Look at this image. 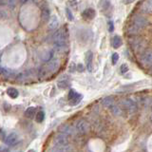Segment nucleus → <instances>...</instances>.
I'll use <instances>...</instances> for the list:
<instances>
[{
	"mask_svg": "<svg viewBox=\"0 0 152 152\" xmlns=\"http://www.w3.org/2000/svg\"><path fill=\"white\" fill-rule=\"evenodd\" d=\"M131 22H132L131 24H133V25L139 28H144L149 25L148 20L139 13H136L131 17Z\"/></svg>",
	"mask_w": 152,
	"mask_h": 152,
	"instance_id": "obj_1",
	"label": "nucleus"
},
{
	"mask_svg": "<svg viewBox=\"0 0 152 152\" xmlns=\"http://www.w3.org/2000/svg\"><path fill=\"white\" fill-rule=\"evenodd\" d=\"M129 45L133 50L138 52L144 50V48L145 47V42L142 39H141V38H138L137 36H133L130 37L129 39Z\"/></svg>",
	"mask_w": 152,
	"mask_h": 152,
	"instance_id": "obj_2",
	"label": "nucleus"
},
{
	"mask_svg": "<svg viewBox=\"0 0 152 152\" xmlns=\"http://www.w3.org/2000/svg\"><path fill=\"white\" fill-rule=\"evenodd\" d=\"M140 61L144 66L152 65V50L147 49L142 51L140 56Z\"/></svg>",
	"mask_w": 152,
	"mask_h": 152,
	"instance_id": "obj_3",
	"label": "nucleus"
},
{
	"mask_svg": "<svg viewBox=\"0 0 152 152\" xmlns=\"http://www.w3.org/2000/svg\"><path fill=\"white\" fill-rule=\"evenodd\" d=\"M122 104H123V107H125L128 112H130V113L136 112L137 109H138L136 103L133 101L132 99H130V98L124 99L123 101H122Z\"/></svg>",
	"mask_w": 152,
	"mask_h": 152,
	"instance_id": "obj_4",
	"label": "nucleus"
},
{
	"mask_svg": "<svg viewBox=\"0 0 152 152\" xmlns=\"http://www.w3.org/2000/svg\"><path fill=\"white\" fill-rule=\"evenodd\" d=\"M76 129L79 133L81 134H85V133H87L89 129V125L87 121L85 120H80L78 121L77 125H76Z\"/></svg>",
	"mask_w": 152,
	"mask_h": 152,
	"instance_id": "obj_5",
	"label": "nucleus"
},
{
	"mask_svg": "<svg viewBox=\"0 0 152 152\" xmlns=\"http://www.w3.org/2000/svg\"><path fill=\"white\" fill-rule=\"evenodd\" d=\"M19 141V136L16 134V133H11V134H9L7 137H6V139H5V142H6V144L8 145H15L17 142Z\"/></svg>",
	"mask_w": 152,
	"mask_h": 152,
	"instance_id": "obj_6",
	"label": "nucleus"
},
{
	"mask_svg": "<svg viewBox=\"0 0 152 152\" xmlns=\"http://www.w3.org/2000/svg\"><path fill=\"white\" fill-rule=\"evenodd\" d=\"M54 54L53 50H46L40 54V58L43 62H50Z\"/></svg>",
	"mask_w": 152,
	"mask_h": 152,
	"instance_id": "obj_7",
	"label": "nucleus"
},
{
	"mask_svg": "<svg viewBox=\"0 0 152 152\" xmlns=\"http://www.w3.org/2000/svg\"><path fill=\"white\" fill-rule=\"evenodd\" d=\"M59 66H60L59 61L57 59H53L48 63V65L46 66V69H48L49 72H54V71H56L59 69Z\"/></svg>",
	"mask_w": 152,
	"mask_h": 152,
	"instance_id": "obj_8",
	"label": "nucleus"
},
{
	"mask_svg": "<svg viewBox=\"0 0 152 152\" xmlns=\"http://www.w3.org/2000/svg\"><path fill=\"white\" fill-rule=\"evenodd\" d=\"M141 11L145 13H152V0H145L141 5Z\"/></svg>",
	"mask_w": 152,
	"mask_h": 152,
	"instance_id": "obj_9",
	"label": "nucleus"
},
{
	"mask_svg": "<svg viewBox=\"0 0 152 152\" xmlns=\"http://www.w3.org/2000/svg\"><path fill=\"white\" fill-rule=\"evenodd\" d=\"M92 60H93V54L91 51H88L86 53V65H87V69L89 72H91L93 69V65H92Z\"/></svg>",
	"mask_w": 152,
	"mask_h": 152,
	"instance_id": "obj_10",
	"label": "nucleus"
},
{
	"mask_svg": "<svg viewBox=\"0 0 152 152\" xmlns=\"http://www.w3.org/2000/svg\"><path fill=\"white\" fill-rule=\"evenodd\" d=\"M139 31H140L139 28H137L136 26L133 25V24H131V25L127 27L126 33L129 37H133V36H137V34L139 33Z\"/></svg>",
	"mask_w": 152,
	"mask_h": 152,
	"instance_id": "obj_11",
	"label": "nucleus"
},
{
	"mask_svg": "<svg viewBox=\"0 0 152 152\" xmlns=\"http://www.w3.org/2000/svg\"><path fill=\"white\" fill-rule=\"evenodd\" d=\"M95 14H96V12H95L94 10L91 9V8H89V9L85 10V11L82 12V16L85 19H88V20H91V19H93L95 17Z\"/></svg>",
	"mask_w": 152,
	"mask_h": 152,
	"instance_id": "obj_12",
	"label": "nucleus"
},
{
	"mask_svg": "<svg viewBox=\"0 0 152 152\" xmlns=\"http://www.w3.org/2000/svg\"><path fill=\"white\" fill-rule=\"evenodd\" d=\"M58 25H59V21H58V19H57V17L56 16H52L50 19L48 27H49L50 31H55L56 28H58Z\"/></svg>",
	"mask_w": 152,
	"mask_h": 152,
	"instance_id": "obj_13",
	"label": "nucleus"
},
{
	"mask_svg": "<svg viewBox=\"0 0 152 152\" xmlns=\"http://www.w3.org/2000/svg\"><path fill=\"white\" fill-rule=\"evenodd\" d=\"M41 19H42V21L44 22V23H47L48 21H50V12L49 7L44 9V10H42V12H41Z\"/></svg>",
	"mask_w": 152,
	"mask_h": 152,
	"instance_id": "obj_14",
	"label": "nucleus"
},
{
	"mask_svg": "<svg viewBox=\"0 0 152 152\" xmlns=\"http://www.w3.org/2000/svg\"><path fill=\"white\" fill-rule=\"evenodd\" d=\"M36 115V108L35 107H28L25 111V117L28 119H32Z\"/></svg>",
	"mask_w": 152,
	"mask_h": 152,
	"instance_id": "obj_15",
	"label": "nucleus"
},
{
	"mask_svg": "<svg viewBox=\"0 0 152 152\" xmlns=\"http://www.w3.org/2000/svg\"><path fill=\"white\" fill-rule=\"evenodd\" d=\"M109 108H110V110L111 112L114 114V115H117V116H121L122 114H123V110H122V108L117 106V104H113L112 106L109 107Z\"/></svg>",
	"mask_w": 152,
	"mask_h": 152,
	"instance_id": "obj_16",
	"label": "nucleus"
},
{
	"mask_svg": "<svg viewBox=\"0 0 152 152\" xmlns=\"http://www.w3.org/2000/svg\"><path fill=\"white\" fill-rule=\"evenodd\" d=\"M112 47L114 48V49H119L121 46H122V44H123V41H122V39H121V37H119L118 35H116V36H114L113 38H112Z\"/></svg>",
	"mask_w": 152,
	"mask_h": 152,
	"instance_id": "obj_17",
	"label": "nucleus"
},
{
	"mask_svg": "<svg viewBox=\"0 0 152 152\" xmlns=\"http://www.w3.org/2000/svg\"><path fill=\"white\" fill-rule=\"evenodd\" d=\"M56 142H57V145H59L61 146H64V145H66V144H68V139H66V137L65 135L61 134L59 136H57Z\"/></svg>",
	"mask_w": 152,
	"mask_h": 152,
	"instance_id": "obj_18",
	"label": "nucleus"
},
{
	"mask_svg": "<svg viewBox=\"0 0 152 152\" xmlns=\"http://www.w3.org/2000/svg\"><path fill=\"white\" fill-rule=\"evenodd\" d=\"M102 104L104 107H110L114 104V98L112 96H107L102 100Z\"/></svg>",
	"mask_w": 152,
	"mask_h": 152,
	"instance_id": "obj_19",
	"label": "nucleus"
},
{
	"mask_svg": "<svg viewBox=\"0 0 152 152\" xmlns=\"http://www.w3.org/2000/svg\"><path fill=\"white\" fill-rule=\"evenodd\" d=\"M7 93H8L9 96L11 97V98H12V99L17 98V97H18V95H19L18 90H17L16 88H9L7 89Z\"/></svg>",
	"mask_w": 152,
	"mask_h": 152,
	"instance_id": "obj_20",
	"label": "nucleus"
},
{
	"mask_svg": "<svg viewBox=\"0 0 152 152\" xmlns=\"http://www.w3.org/2000/svg\"><path fill=\"white\" fill-rule=\"evenodd\" d=\"M44 119H45V113H44V111L40 110V111H38L36 113V115H35V121L37 123H42L43 121H44Z\"/></svg>",
	"mask_w": 152,
	"mask_h": 152,
	"instance_id": "obj_21",
	"label": "nucleus"
},
{
	"mask_svg": "<svg viewBox=\"0 0 152 152\" xmlns=\"http://www.w3.org/2000/svg\"><path fill=\"white\" fill-rule=\"evenodd\" d=\"M57 86H58L59 88L65 89L69 86V83L68 80H60V81H58V83H57Z\"/></svg>",
	"mask_w": 152,
	"mask_h": 152,
	"instance_id": "obj_22",
	"label": "nucleus"
},
{
	"mask_svg": "<svg viewBox=\"0 0 152 152\" xmlns=\"http://www.w3.org/2000/svg\"><path fill=\"white\" fill-rule=\"evenodd\" d=\"M82 98H83L82 95H81V94H77L72 100H70L69 103H70L71 106H75V104H77L78 103H80V101L82 100Z\"/></svg>",
	"mask_w": 152,
	"mask_h": 152,
	"instance_id": "obj_23",
	"label": "nucleus"
},
{
	"mask_svg": "<svg viewBox=\"0 0 152 152\" xmlns=\"http://www.w3.org/2000/svg\"><path fill=\"white\" fill-rule=\"evenodd\" d=\"M16 0H8V7L11 10H14L16 7Z\"/></svg>",
	"mask_w": 152,
	"mask_h": 152,
	"instance_id": "obj_24",
	"label": "nucleus"
},
{
	"mask_svg": "<svg viewBox=\"0 0 152 152\" xmlns=\"http://www.w3.org/2000/svg\"><path fill=\"white\" fill-rule=\"evenodd\" d=\"M118 60H119V54L118 53H113L111 55V62H112V64L113 65H116Z\"/></svg>",
	"mask_w": 152,
	"mask_h": 152,
	"instance_id": "obj_25",
	"label": "nucleus"
},
{
	"mask_svg": "<svg viewBox=\"0 0 152 152\" xmlns=\"http://www.w3.org/2000/svg\"><path fill=\"white\" fill-rule=\"evenodd\" d=\"M127 70H128V66L126 64H123L121 66V68H120V71H121V73L124 74V73H126L127 72Z\"/></svg>",
	"mask_w": 152,
	"mask_h": 152,
	"instance_id": "obj_26",
	"label": "nucleus"
},
{
	"mask_svg": "<svg viewBox=\"0 0 152 152\" xmlns=\"http://www.w3.org/2000/svg\"><path fill=\"white\" fill-rule=\"evenodd\" d=\"M66 16H68V19L70 21L73 20V15L72 13H71V12L69 11V9H66Z\"/></svg>",
	"mask_w": 152,
	"mask_h": 152,
	"instance_id": "obj_27",
	"label": "nucleus"
},
{
	"mask_svg": "<svg viewBox=\"0 0 152 152\" xmlns=\"http://www.w3.org/2000/svg\"><path fill=\"white\" fill-rule=\"evenodd\" d=\"M108 7H109V0H104L103 2V10L106 11V10L108 9Z\"/></svg>",
	"mask_w": 152,
	"mask_h": 152,
	"instance_id": "obj_28",
	"label": "nucleus"
},
{
	"mask_svg": "<svg viewBox=\"0 0 152 152\" xmlns=\"http://www.w3.org/2000/svg\"><path fill=\"white\" fill-rule=\"evenodd\" d=\"M6 17H7V12L4 11H0V19H3Z\"/></svg>",
	"mask_w": 152,
	"mask_h": 152,
	"instance_id": "obj_29",
	"label": "nucleus"
},
{
	"mask_svg": "<svg viewBox=\"0 0 152 152\" xmlns=\"http://www.w3.org/2000/svg\"><path fill=\"white\" fill-rule=\"evenodd\" d=\"M108 31H110V32H112L113 31V30H114V27H113V22H109L108 23Z\"/></svg>",
	"mask_w": 152,
	"mask_h": 152,
	"instance_id": "obj_30",
	"label": "nucleus"
},
{
	"mask_svg": "<svg viewBox=\"0 0 152 152\" xmlns=\"http://www.w3.org/2000/svg\"><path fill=\"white\" fill-rule=\"evenodd\" d=\"M77 70L80 71V72H82V71H84V66L82 64H79L77 66Z\"/></svg>",
	"mask_w": 152,
	"mask_h": 152,
	"instance_id": "obj_31",
	"label": "nucleus"
},
{
	"mask_svg": "<svg viewBox=\"0 0 152 152\" xmlns=\"http://www.w3.org/2000/svg\"><path fill=\"white\" fill-rule=\"evenodd\" d=\"M8 5V0H0V6H6Z\"/></svg>",
	"mask_w": 152,
	"mask_h": 152,
	"instance_id": "obj_32",
	"label": "nucleus"
},
{
	"mask_svg": "<svg viewBox=\"0 0 152 152\" xmlns=\"http://www.w3.org/2000/svg\"><path fill=\"white\" fill-rule=\"evenodd\" d=\"M134 1H135V0H123V3L124 4H131Z\"/></svg>",
	"mask_w": 152,
	"mask_h": 152,
	"instance_id": "obj_33",
	"label": "nucleus"
},
{
	"mask_svg": "<svg viewBox=\"0 0 152 152\" xmlns=\"http://www.w3.org/2000/svg\"><path fill=\"white\" fill-rule=\"evenodd\" d=\"M30 0H18V2H19V4L20 5H24V4H26V3H28Z\"/></svg>",
	"mask_w": 152,
	"mask_h": 152,
	"instance_id": "obj_34",
	"label": "nucleus"
},
{
	"mask_svg": "<svg viewBox=\"0 0 152 152\" xmlns=\"http://www.w3.org/2000/svg\"><path fill=\"white\" fill-rule=\"evenodd\" d=\"M28 152H35V150H33V149H30Z\"/></svg>",
	"mask_w": 152,
	"mask_h": 152,
	"instance_id": "obj_35",
	"label": "nucleus"
}]
</instances>
